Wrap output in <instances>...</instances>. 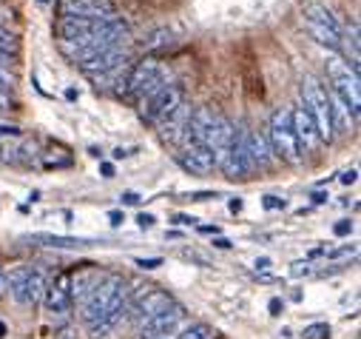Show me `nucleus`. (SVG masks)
<instances>
[{
  "instance_id": "obj_38",
  "label": "nucleus",
  "mask_w": 361,
  "mask_h": 339,
  "mask_svg": "<svg viewBox=\"0 0 361 339\" xmlns=\"http://www.w3.org/2000/svg\"><path fill=\"white\" fill-rule=\"evenodd\" d=\"M341 183H344V186L355 183V168H350V172H344V174H341Z\"/></svg>"
},
{
  "instance_id": "obj_7",
  "label": "nucleus",
  "mask_w": 361,
  "mask_h": 339,
  "mask_svg": "<svg viewBox=\"0 0 361 339\" xmlns=\"http://www.w3.org/2000/svg\"><path fill=\"white\" fill-rule=\"evenodd\" d=\"M302 20H305V29L322 43V46H330V49H338V40H341V23L336 20V15L322 6V4H305L302 6Z\"/></svg>"
},
{
  "instance_id": "obj_5",
  "label": "nucleus",
  "mask_w": 361,
  "mask_h": 339,
  "mask_svg": "<svg viewBox=\"0 0 361 339\" xmlns=\"http://www.w3.org/2000/svg\"><path fill=\"white\" fill-rule=\"evenodd\" d=\"M327 80H330V92L338 95L350 114L358 120V109H361V83H358V71L350 69V63L344 57H327Z\"/></svg>"
},
{
  "instance_id": "obj_16",
  "label": "nucleus",
  "mask_w": 361,
  "mask_h": 339,
  "mask_svg": "<svg viewBox=\"0 0 361 339\" xmlns=\"http://www.w3.org/2000/svg\"><path fill=\"white\" fill-rule=\"evenodd\" d=\"M188 120H191V106L183 103L173 114H168L162 123H157V131H159V137L165 143L179 148V145H183V140H185V131H188Z\"/></svg>"
},
{
  "instance_id": "obj_33",
  "label": "nucleus",
  "mask_w": 361,
  "mask_h": 339,
  "mask_svg": "<svg viewBox=\"0 0 361 339\" xmlns=\"http://www.w3.org/2000/svg\"><path fill=\"white\" fill-rule=\"evenodd\" d=\"M350 228H353V225H350V220H341V222H336V234H338V237L350 234Z\"/></svg>"
},
{
  "instance_id": "obj_14",
  "label": "nucleus",
  "mask_w": 361,
  "mask_h": 339,
  "mask_svg": "<svg viewBox=\"0 0 361 339\" xmlns=\"http://www.w3.org/2000/svg\"><path fill=\"white\" fill-rule=\"evenodd\" d=\"M176 160H179V165H183L185 172H191V174H208V172H214V168H216L211 148H205V145H200V143H183V145H179Z\"/></svg>"
},
{
  "instance_id": "obj_21",
  "label": "nucleus",
  "mask_w": 361,
  "mask_h": 339,
  "mask_svg": "<svg viewBox=\"0 0 361 339\" xmlns=\"http://www.w3.org/2000/svg\"><path fill=\"white\" fill-rule=\"evenodd\" d=\"M126 314H128V297H126V302H120L114 311H109L103 319H97L94 325H88V336H94V339H100V336H109L123 319H126Z\"/></svg>"
},
{
  "instance_id": "obj_36",
  "label": "nucleus",
  "mask_w": 361,
  "mask_h": 339,
  "mask_svg": "<svg viewBox=\"0 0 361 339\" xmlns=\"http://www.w3.org/2000/svg\"><path fill=\"white\" fill-rule=\"evenodd\" d=\"M100 172H103L106 180H111V177H114V165H111V162H103V165H100Z\"/></svg>"
},
{
  "instance_id": "obj_35",
  "label": "nucleus",
  "mask_w": 361,
  "mask_h": 339,
  "mask_svg": "<svg viewBox=\"0 0 361 339\" xmlns=\"http://www.w3.org/2000/svg\"><path fill=\"white\" fill-rule=\"evenodd\" d=\"M137 222H140V228H151V225H154V217H151V214H140Z\"/></svg>"
},
{
  "instance_id": "obj_40",
  "label": "nucleus",
  "mask_w": 361,
  "mask_h": 339,
  "mask_svg": "<svg viewBox=\"0 0 361 339\" xmlns=\"http://www.w3.org/2000/svg\"><path fill=\"white\" fill-rule=\"evenodd\" d=\"M253 266H256L259 271H267V268H270V260H267V257H262V260H256Z\"/></svg>"
},
{
  "instance_id": "obj_23",
  "label": "nucleus",
  "mask_w": 361,
  "mask_h": 339,
  "mask_svg": "<svg viewBox=\"0 0 361 339\" xmlns=\"http://www.w3.org/2000/svg\"><path fill=\"white\" fill-rule=\"evenodd\" d=\"M338 49L350 57V69H355V71H358V66H361V52H358V29H355V26H353V29H347V32H341Z\"/></svg>"
},
{
  "instance_id": "obj_32",
  "label": "nucleus",
  "mask_w": 361,
  "mask_h": 339,
  "mask_svg": "<svg viewBox=\"0 0 361 339\" xmlns=\"http://www.w3.org/2000/svg\"><path fill=\"white\" fill-rule=\"evenodd\" d=\"M267 308H270V314H274V316H279V314H282V311H285V302H282V299H276V297H274V299H270V305H267Z\"/></svg>"
},
{
  "instance_id": "obj_24",
  "label": "nucleus",
  "mask_w": 361,
  "mask_h": 339,
  "mask_svg": "<svg viewBox=\"0 0 361 339\" xmlns=\"http://www.w3.org/2000/svg\"><path fill=\"white\" fill-rule=\"evenodd\" d=\"M35 239H40L51 248H80V245L92 242V239H82V237H54V234H35Z\"/></svg>"
},
{
  "instance_id": "obj_47",
  "label": "nucleus",
  "mask_w": 361,
  "mask_h": 339,
  "mask_svg": "<svg viewBox=\"0 0 361 339\" xmlns=\"http://www.w3.org/2000/svg\"><path fill=\"white\" fill-rule=\"evenodd\" d=\"M4 336H6V325H4V322H0V339H4Z\"/></svg>"
},
{
  "instance_id": "obj_13",
  "label": "nucleus",
  "mask_w": 361,
  "mask_h": 339,
  "mask_svg": "<svg viewBox=\"0 0 361 339\" xmlns=\"http://www.w3.org/2000/svg\"><path fill=\"white\" fill-rule=\"evenodd\" d=\"M216 168H222L231 180H245L250 174V162H247V151H245V129H236V137H233L225 160Z\"/></svg>"
},
{
  "instance_id": "obj_46",
  "label": "nucleus",
  "mask_w": 361,
  "mask_h": 339,
  "mask_svg": "<svg viewBox=\"0 0 361 339\" xmlns=\"http://www.w3.org/2000/svg\"><path fill=\"white\" fill-rule=\"evenodd\" d=\"M242 208V200H231V211H239Z\"/></svg>"
},
{
  "instance_id": "obj_25",
  "label": "nucleus",
  "mask_w": 361,
  "mask_h": 339,
  "mask_svg": "<svg viewBox=\"0 0 361 339\" xmlns=\"http://www.w3.org/2000/svg\"><path fill=\"white\" fill-rule=\"evenodd\" d=\"M176 339H214V328L208 322H191Z\"/></svg>"
},
{
  "instance_id": "obj_34",
  "label": "nucleus",
  "mask_w": 361,
  "mask_h": 339,
  "mask_svg": "<svg viewBox=\"0 0 361 339\" xmlns=\"http://www.w3.org/2000/svg\"><path fill=\"white\" fill-rule=\"evenodd\" d=\"M123 203H126V206H137V203H140V194L126 191V194H123Z\"/></svg>"
},
{
  "instance_id": "obj_44",
  "label": "nucleus",
  "mask_w": 361,
  "mask_h": 339,
  "mask_svg": "<svg viewBox=\"0 0 361 339\" xmlns=\"http://www.w3.org/2000/svg\"><path fill=\"white\" fill-rule=\"evenodd\" d=\"M4 294H6V274L0 271V297H4Z\"/></svg>"
},
{
  "instance_id": "obj_3",
  "label": "nucleus",
  "mask_w": 361,
  "mask_h": 339,
  "mask_svg": "<svg viewBox=\"0 0 361 339\" xmlns=\"http://www.w3.org/2000/svg\"><path fill=\"white\" fill-rule=\"evenodd\" d=\"M302 106L307 109L310 120L316 123V131L322 143L333 140V123H330V89H324V83L313 74L302 77Z\"/></svg>"
},
{
  "instance_id": "obj_22",
  "label": "nucleus",
  "mask_w": 361,
  "mask_h": 339,
  "mask_svg": "<svg viewBox=\"0 0 361 339\" xmlns=\"http://www.w3.org/2000/svg\"><path fill=\"white\" fill-rule=\"evenodd\" d=\"M103 280V274L97 268H82V271H71V299H82L97 282Z\"/></svg>"
},
{
  "instance_id": "obj_11",
  "label": "nucleus",
  "mask_w": 361,
  "mask_h": 339,
  "mask_svg": "<svg viewBox=\"0 0 361 339\" xmlns=\"http://www.w3.org/2000/svg\"><path fill=\"white\" fill-rule=\"evenodd\" d=\"M183 322H185V308L171 302L159 314H154V316L140 322V339H168L171 333L179 331V325H183Z\"/></svg>"
},
{
  "instance_id": "obj_37",
  "label": "nucleus",
  "mask_w": 361,
  "mask_h": 339,
  "mask_svg": "<svg viewBox=\"0 0 361 339\" xmlns=\"http://www.w3.org/2000/svg\"><path fill=\"white\" fill-rule=\"evenodd\" d=\"M109 220H111V225H123L126 214H123V211H111V214H109Z\"/></svg>"
},
{
  "instance_id": "obj_2",
  "label": "nucleus",
  "mask_w": 361,
  "mask_h": 339,
  "mask_svg": "<svg viewBox=\"0 0 361 339\" xmlns=\"http://www.w3.org/2000/svg\"><path fill=\"white\" fill-rule=\"evenodd\" d=\"M165 83H168V71H165L162 63H157V60L131 63L128 77H126V86H123V97L140 106V103H145L154 92H159Z\"/></svg>"
},
{
  "instance_id": "obj_27",
  "label": "nucleus",
  "mask_w": 361,
  "mask_h": 339,
  "mask_svg": "<svg viewBox=\"0 0 361 339\" xmlns=\"http://www.w3.org/2000/svg\"><path fill=\"white\" fill-rule=\"evenodd\" d=\"M0 49H4V52H12L15 49V35L6 26H0Z\"/></svg>"
},
{
  "instance_id": "obj_9",
  "label": "nucleus",
  "mask_w": 361,
  "mask_h": 339,
  "mask_svg": "<svg viewBox=\"0 0 361 339\" xmlns=\"http://www.w3.org/2000/svg\"><path fill=\"white\" fill-rule=\"evenodd\" d=\"M183 103H185L183 86H179V83H173V80H168L159 92H154L145 103H140V112H142V120H145V123L157 126V123H162L168 114H173Z\"/></svg>"
},
{
  "instance_id": "obj_17",
  "label": "nucleus",
  "mask_w": 361,
  "mask_h": 339,
  "mask_svg": "<svg viewBox=\"0 0 361 339\" xmlns=\"http://www.w3.org/2000/svg\"><path fill=\"white\" fill-rule=\"evenodd\" d=\"M245 151H247L250 172H256V168H267L270 160H274V151H270L264 134H259L253 129H245Z\"/></svg>"
},
{
  "instance_id": "obj_31",
  "label": "nucleus",
  "mask_w": 361,
  "mask_h": 339,
  "mask_svg": "<svg viewBox=\"0 0 361 339\" xmlns=\"http://www.w3.org/2000/svg\"><path fill=\"white\" fill-rule=\"evenodd\" d=\"M264 208H285V200H279V197H274V194H267V197H264Z\"/></svg>"
},
{
  "instance_id": "obj_8",
  "label": "nucleus",
  "mask_w": 361,
  "mask_h": 339,
  "mask_svg": "<svg viewBox=\"0 0 361 339\" xmlns=\"http://www.w3.org/2000/svg\"><path fill=\"white\" fill-rule=\"evenodd\" d=\"M123 23V18H111V20H80V18H60L54 32L60 46H71V43H82V40H92L100 37L111 29H117Z\"/></svg>"
},
{
  "instance_id": "obj_10",
  "label": "nucleus",
  "mask_w": 361,
  "mask_h": 339,
  "mask_svg": "<svg viewBox=\"0 0 361 339\" xmlns=\"http://www.w3.org/2000/svg\"><path fill=\"white\" fill-rule=\"evenodd\" d=\"M60 18H80V20H111L117 18L114 0H57Z\"/></svg>"
},
{
  "instance_id": "obj_26",
  "label": "nucleus",
  "mask_w": 361,
  "mask_h": 339,
  "mask_svg": "<svg viewBox=\"0 0 361 339\" xmlns=\"http://www.w3.org/2000/svg\"><path fill=\"white\" fill-rule=\"evenodd\" d=\"M305 339H330V325L327 322H319V325H307L302 331Z\"/></svg>"
},
{
  "instance_id": "obj_29",
  "label": "nucleus",
  "mask_w": 361,
  "mask_h": 339,
  "mask_svg": "<svg viewBox=\"0 0 361 339\" xmlns=\"http://www.w3.org/2000/svg\"><path fill=\"white\" fill-rule=\"evenodd\" d=\"M12 83H15V77H12L6 69H0V92H9Z\"/></svg>"
},
{
  "instance_id": "obj_28",
  "label": "nucleus",
  "mask_w": 361,
  "mask_h": 339,
  "mask_svg": "<svg viewBox=\"0 0 361 339\" xmlns=\"http://www.w3.org/2000/svg\"><path fill=\"white\" fill-rule=\"evenodd\" d=\"M165 43H171V32H165V29H162V32H157V35H154V40H148L145 46H148V49H154V46H165Z\"/></svg>"
},
{
  "instance_id": "obj_41",
  "label": "nucleus",
  "mask_w": 361,
  "mask_h": 339,
  "mask_svg": "<svg viewBox=\"0 0 361 339\" xmlns=\"http://www.w3.org/2000/svg\"><path fill=\"white\" fill-rule=\"evenodd\" d=\"M194 220H197V217H188V214H179V217H176V222H183V225H191Z\"/></svg>"
},
{
  "instance_id": "obj_20",
  "label": "nucleus",
  "mask_w": 361,
  "mask_h": 339,
  "mask_svg": "<svg viewBox=\"0 0 361 339\" xmlns=\"http://www.w3.org/2000/svg\"><path fill=\"white\" fill-rule=\"evenodd\" d=\"M128 69H131V60H126V63H117L114 69H109V71H100V74H94L92 80H94V86H97V89H103V92L114 89L117 95H123V86H126Z\"/></svg>"
},
{
  "instance_id": "obj_19",
  "label": "nucleus",
  "mask_w": 361,
  "mask_h": 339,
  "mask_svg": "<svg viewBox=\"0 0 361 339\" xmlns=\"http://www.w3.org/2000/svg\"><path fill=\"white\" fill-rule=\"evenodd\" d=\"M126 60H131V54H128L123 46H114V49H106L103 54H97V57H92V60H85L80 69H82L88 77H94V74L109 71V69H114L117 63H126Z\"/></svg>"
},
{
  "instance_id": "obj_42",
  "label": "nucleus",
  "mask_w": 361,
  "mask_h": 339,
  "mask_svg": "<svg viewBox=\"0 0 361 339\" xmlns=\"http://www.w3.org/2000/svg\"><path fill=\"white\" fill-rule=\"evenodd\" d=\"M200 231H202V234H219L216 225H200Z\"/></svg>"
},
{
  "instance_id": "obj_12",
  "label": "nucleus",
  "mask_w": 361,
  "mask_h": 339,
  "mask_svg": "<svg viewBox=\"0 0 361 339\" xmlns=\"http://www.w3.org/2000/svg\"><path fill=\"white\" fill-rule=\"evenodd\" d=\"M43 305L49 314L63 316L71 311L74 299H71V271L57 274L51 282H46V294H43Z\"/></svg>"
},
{
  "instance_id": "obj_39",
  "label": "nucleus",
  "mask_w": 361,
  "mask_h": 339,
  "mask_svg": "<svg viewBox=\"0 0 361 339\" xmlns=\"http://www.w3.org/2000/svg\"><path fill=\"white\" fill-rule=\"evenodd\" d=\"M9 60H12V52H4V49H0V69H6Z\"/></svg>"
},
{
  "instance_id": "obj_18",
  "label": "nucleus",
  "mask_w": 361,
  "mask_h": 339,
  "mask_svg": "<svg viewBox=\"0 0 361 339\" xmlns=\"http://www.w3.org/2000/svg\"><path fill=\"white\" fill-rule=\"evenodd\" d=\"M173 299H171V294L168 291H162V288H157V285H151L137 302H131L128 308H134V314H137V319L142 322V319H148V316H154V314H159L162 308H168Z\"/></svg>"
},
{
  "instance_id": "obj_15",
  "label": "nucleus",
  "mask_w": 361,
  "mask_h": 339,
  "mask_svg": "<svg viewBox=\"0 0 361 339\" xmlns=\"http://www.w3.org/2000/svg\"><path fill=\"white\" fill-rule=\"evenodd\" d=\"M290 126H293V134H296V143H299L302 154L305 151H316L322 145V137L316 131V123L310 120V114H307L305 106H296L290 112Z\"/></svg>"
},
{
  "instance_id": "obj_30",
  "label": "nucleus",
  "mask_w": 361,
  "mask_h": 339,
  "mask_svg": "<svg viewBox=\"0 0 361 339\" xmlns=\"http://www.w3.org/2000/svg\"><path fill=\"white\" fill-rule=\"evenodd\" d=\"M137 266H140L142 271H154V268H159V266H162V260H159V257H151V260H137Z\"/></svg>"
},
{
  "instance_id": "obj_1",
  "label": "nucleus",
  "mask_w": 361,
  "mask_h": 339,
  "mask_svg": "<svg viewBox=\"0 0 361 339\" xmlns=\"http://www.w3.org/2000/svg\"><path fill=\"white\" fill-rule=\"evenodd\" d=\"M126 280L117 274H103V280L82 297V308H80V319L85 325H94L97 319H103L109 311H114L120 302H126Z\"/></svg>"
},
{
  "instance_id": "obj_4",
  "label": "nucleus",
  "mask_w": 361,
  "mask_h": 339,
  "mask_svg": "<svg viewBox=\"0 0 361 339\" xmlns=\"http://www.w3.org/2000/svg\"><path fill=\"white\" fill-rule=\"evenodd\" d=\"M267 145L274 151V157L290 162V165H299L302 162V148L296 143V134H293V126H290V112L279 109L270 114V123H267Z\"/></svg>"
},
{
  "instance_id": "obj_43",
  "label": "nucleus",
  "mask_w": 361,
  "mask_h": 339,
  "mask_svg": "<svg viewBox=\"0 0 361 339\" xmlns=\"http://www.w3.org/2000/svg\"><path fill=\"white\" fill-rule=\"evenodd\" d=\"M214 245H216V248H231V239H225V237H219V239H214Z\"/></svg>"
},
{
  "instance_id": "obj_45",
  "label": "nucleus",
  "mask_w": 361,
  "mask_h": 339,
  "mask_svg": "<svg viewBox=\"0 0 361 339\" xmlns=\"http://www.w3.org/2000/svg\"><path fill=\"white\" fill-rule=\"evenodd\" d=\"M313 200H316V203H324V200H327V194H324V191H316V194H313Z\"/></svg>"
},
{
  "instance_id": "obj_6",
  "label": "nucleus",
  "mask_w": 361,
  "mask_h": 339,
  "mask_svg": "<svg viewBox=\"0 0 361 339\" xmlns=\"http://www.w3.org/2000/svg\"><path fill=\"white\" fill-rule=\"evenodd\" d=\"M46 274L40 268H32V266H20L15 268L9 277H6V288L12 291V297L26 305V308H35L43 302V294H46Z\"/></svg>"
}]
</instances>
